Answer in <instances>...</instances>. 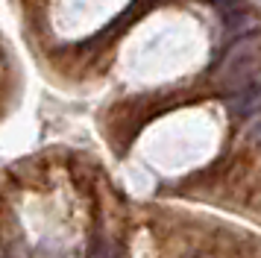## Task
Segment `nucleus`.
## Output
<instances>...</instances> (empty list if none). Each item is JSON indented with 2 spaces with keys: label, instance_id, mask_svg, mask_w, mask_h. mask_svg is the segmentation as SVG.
<instances>
[{
  "label": "nucleus",
  "instance_id": "nucleus-1",
  "mask_svg": "<svg viewBox=\"0 0 261 258\" xmlns=\"http://www.w3.org/2000/svg\"><path fill=\"white\" fill-rule=\"evenodd\" d=\"M261 35L252 33L247 38H241L232 53L226 56L223 70H220V85L223 88H232V91H241L244 85H249V80L258 73L261 68Z\"/></svg>",
  "mask_w": 261,
  "mask_h": 258
},
{
  "label": "nucleus",
  "instance_id": "nucleus-2",
  "mask_svg": "<svg viewBox=\"0 0 261 258\" xmlns=\"http://www.w3.org/2000/svg\"><path fill=\"white\" fill-rule=\"evenodd\" d=\"M252 141H258V144H261V117H258V126L252 129Z\"/></svg>",
  "mask_w": 261,
  "mask_h": 258
},
{
  "label": "nucleus",
  "instance_id": "nucleus-3",
  "mask_svg": "<svg viewBox=\"0 0 261 258\" xmlns=\"http://www.w3.org/2000/svg\"><path fill=\"white\" fill-rule=\"evenodd\" d=\"M212 3H220V6H226V3H235V0H212Z\"/></svg>",
  "mask_w": 261,
  "mask_h": 258
}]
</instances>
